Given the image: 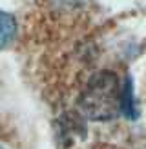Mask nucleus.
Returning a JSON list of instances; mask_svg holds the SVG:
<instances>
[{
    "mask_svg": "<svg viewBox=\"0 0 146 149\" xmlns=\"http://www.w3.org/2000/svg\"><path fill=\"white\" fill-rule=\"evenodd\" d=\"M121 82L112 71H100L88 80L80 93L79 109L88 120H112L121 113Z\"/></svg>",
    "mask_w": 146,
    "mask_h": 149,
    "instance_id": "obj_1",
    "label": "nucleus"
},
{
    "mask_svg": "<svg viewBox=\"0 0 146 149\" xmlns=\"http://www.w3.org/2000/svg\"><path fill=\"white\" fill-rule=\"evenodd\" d=\"M121 115H124L126 118L133 120L137 118V107H135V98H133V84L131 78L126 77L121 89Z\"/></svg>",
    "mask_w": 146,
    "mask_h": 149,
    "instance_id": "obj_2",
    "label": "nucleus"
},
{
    "mask_svg": "<svg viewBox=\"0 0 146 149\" xmlns=\"http://www.w3.org/2000/svg\"><path fill=\"white\" fill-rule=\"evenodd\" d=\"M17 33V22L9 13L0 11V49L6 47Z\"/></svg>",
    "mask_w": 146,
    "mask_h": 149,
    "instance_id": "obj_3",
    "label": "nucleus"
},
{
    "mask_svg": "<svg viewBox=\"0 0 146 149\" xmlns=\"http://www.w3.org/2000/svg\"><path fill=\"white\" fill-rule=\"evenodd\" d=\"M0 149H4V147H0Z\"/></svg>",
    "mask_w": 146,
    "mask_h": 149,
    "instance_id": "obj_4",
    "label": "nucleus"
}]
</instances>
